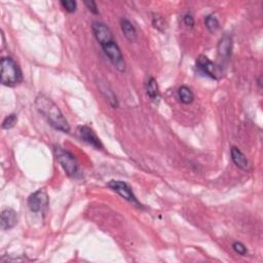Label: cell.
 Listing matches in <instances>:
<instances>
[{"mask_svg":"<svg viewBox=\"0 0 263 263\" xmlns=\"http://www.w3.org/2000/svg\"><path fill=\"white\" fill-rule=\"evenodd\" d=\"M18 121V115L13 113V114H9L7 117H5V119L3 120L2 123V129L4 130H9V129H13Z\"/></svg>","mask_w":263,"mask_h":263,"instance_id":"ac0fdd59","label":"cell"},{"mask_svg":"<svg viewBox=\"0 0 263 263\" xmlns=\"http://www.w3.org/2000/svg\"><path fill=\"white\" fill-rule=\"evenodd\" d=\"M35 107L54 129L63 133H69L70 126L68 121L54 101L43 95H39L35 100Z\"/></svg>","mask_w":263,"mask_h":263,"instance_id":"6da1fadb","label":"cell"},{"mask_svg":"<svg viewBox=\"0 0 263 263\" xmlns=\"http://www.w3.org/2000/svg\"><path fill=\"white\" fill-rule=\"evenodd\" d=\"M184 24L189 27V28H192L194 26V19L191 15H185L184 17Z\"/></svg>","mask_w":263,"mask_h":263,"instance_id":"7402d4cb","label":"cell"},{"mask_svg":"<svg viewBox=\"0 0 263 263\" xmlns=\"http://www.w3.org/2000/svg\"><path fill=\"white\" fill-rule=\"evenodd\" d=\"M49 195L45 190L39 189L32 193L28 199V206L33 213L43 212L49 206Z\"/></svg>","mask_w":263,"mask_h":263,"instance_id":"8992f818","label":"cell"},{"mask_svg":"<svg viewBox=\"0 0 263 263\" xmlns=\"http://www.w3.org/2000/svg\"><path fill=\"white\" fill-rule=\"evenodd\" d=\"M77 133L79 138L84 141V142L92 145L93 147H95L96 149H101L103 148V145L101 143V140L99 137L96 135L95 132H94L91 128L87 126H80L77 129Z\"/></svg>","mask_w":263,"mask_h":263,"instance_id":"9c48e42d","label":"cell"},{"mask_svg":"<svg viewBox=\"0 0 263 263\" xmlns=\"http://www.w3.org/2000/svg\"><path fill=\"white\" fill-rule=\"evenodd\" d=\"M230 155H231V159H232L233 164L236 165L238 168L242 169V170H244V171L248 170L249 167H250L248 158L246 157L245 154H244L241 151V150L238 147H236V146L231 147Z\"/></svg>","mask_w":263,"mask_h":263,"instance_id":"7c38bea8","label":"cell"},{"mask_svg":"<svg viewBox=\"0 0 263 263\" xmlns=\"http://www.w3.org/2000/svg\"><path fill=\"white\" fill-rule=\"evenodd\" d=\"M0 67H1L0 76H1V83L3 86L15 87L22 82V71L11 57L2 58L1 62H0Z\"/></svg>","mask_w":263,"mask_h":263,"instance_id":"7a4b0ae2","label":"cell"},{"mask_svg":"<svg viewBox=\"0 0 263 263\" xmlns=\"http://www.w3.org/2000/svg\"><path fill=\"white\" fill-rule=\"evenodd\" d=\"M61 5L68 13H74L77 8L76 1H73V0H63V1H61Z\"/></svg>","mask_w":263,"mask_h":263,"instance_id":"d6986e66","label":"cell"},{"mask_svg":"<svg viewBox=\"0 0 263 263\" xmlns=\"http://www.w3.org/2000/svg\"><path fill=\"white\" fill-rule=\"evenodd\" d=\"M108 187L113 191L117 192L121 197H124L126 201H128L131 204L137 206L138 208H142V205H141L138 202L137 197L134 194L133 190H132V188L129 186V184H127L126 182L120 181V180H111L108 183Z\"/></svg>","mask_w":263,"mask_h":263,"instance_id":"5b68a950","label":"cell"},{"mask_svg":"<svg viewBox=\"0 0 263 263\" xmlns=\"http://www.w3.org/2000/svg\"><path fill=\"white\" fill-rule=\"evenodd\" d=\"M178 98H179V100L183 103V104L188 105L193 102L194 94L190 88L182 86L179 88V90H178Z\"/></svg>","mask_w":263,"mask_h":263,"instance_id":"5bb4252c","label":"cell"},{"mask_svg":"<svg viewBox=\"0 0 263 263\" xmlns=\"http://www.w3.org/2000/svg\"><path fill=\"white\" fill-rule=\"evenodd\" d=\"M55 155L65 173L69 177L76 178L79 175L78 163L70 151L58 146L55 148Z\"/></svg>","mask_w":263,"mask_h":263,"instance_id":"3957f363","label":"cell"},{"mask_svg":"<svg viewBox=\"0 0 263 263\" xmlns=\"http://www.w3.org/2000/svg\"><path fill=\"white\" fill-rule=\"evenodd\" d=\"M232 249L234 250V252L238 253V254H240L242 256L246 255L247 252H248L245 245H244V244L241 243V242H234L232 244Z\"/></svg>","mask_w":263,"mask_h":263,"instance_id":"ffe728a7","label":"cell"},{"mask_svg":"<svg viewBox=\"0 0 263 263\" xmlns=\"http://www.w3.org/2000/svg\"><path fill=\"white\" fill-rule=\"evenodd\" d=\"M120 28L123 31L124 35L127 37V39L130 41H136L137 39V30L135 26L132 24L128 19L123 18L120 20Z\"/></svg>","mask_w":263,"mask_h":263,"instance_id":"4fadbf2b","label":"cell"},{"mask_svg":"<svg viewBox=\"0 0 263 263\" xmlns=\"http://www.w3.org/2000/svg\"><path fill=\"white\" fill-rule=\"evenodd\" d=\"M205 25L211 33H214L219 29V21L214 15H208L205 19Z\"/></svg>","mask_w":263,"mask_h":263,"instance_id":"2e32d148","label":"cell"},{"mask_svg":"<svg viewBox=\"0 0 263 263\" xmlns=\"http://www.w3.org/2000/svg\"><path fill=\"white\" fill-rule=\"evenodd\" d=\"M146 94L147 96L153 100V101H156L159 99V91H158V86H157V82L155 80L154 77H150L148 80H147V83H146Z\"/></svg>","mask_w":263,"mask_h":263,"instance_id":"9a60e30c","label":"cell"},{"mask_svg":"<svg viewBox=\"0 0 263 263\" xmlns=\"http://www.w3.org/2000/svg\"><path fill=\"white\" fill-rule=\"evenodd\" d=\"M102 49L103 52H104L105 55L107 56V58L110 60L112 64H113V66L118 71L120 72L126 71L127 66L124 59V55L121 53L119 46L115 41L103 45Z\"/></svg>","mask_w":263,"mask_h":263,"instance_id":"277c9868","label":"cell"},{"mask_svg":"<svg viewBox=\"0 0 263 263\" xmlns=\"http://www.w3.org/2000/svg\"><path fill=\"white\" fill-rule=\"evenodd\" d=\"M196 68L204 75L217 79V67L207 56H200L196 60Z\"/></svg>","mask_w":263,"mask_h":263,"instance_id":"ba28073f","label":"cell"},{"mask_svg":"<svg viewBox=\"0 0 263 263\" xmlns=\"http://www.w3.org/2000/svg\"><path fill=\"white\" fill-rule=\"evenodd\" d=\"M152 25H153L154 28H156L158 31L164 32L166 30V22L159 15H153Z\"/></svg>","mask_w":263,"mask_h":263,"instance_id":"e0dca14e","label":"cell"},{"mask_svg":"<svg viewBox=\"0 0 263 263\" xmlns=\"http://www.w3.org/2000/svg\"><path fill=\"white\" fill-rule=\"evenodd\" d=\"M0 226L2 230H8L16 226L18 222V216L15 210L7 208L4 209L1 213V220H0Z\"/></svg>","mask_w":263,"mask_h":263,"instance_id":"8fae6325","label":"cell"},{"mask_svg":"<svg viewBox=\"0 0 263 263\" xmlns=\"http://www.w3.org/2000/svg\"><path fill=\"white\" fill-rule=\"evenodd\" d=\"M84 4L87 5L88 9L93 13V14H99V11H98V6L96 4L95 1H93V0H88V1H84Z\"/></svg>","mask_w":263,"mask_h":263,"instance_id":"44dd1931","label":"cell"},{"mask_svg":"<svg viewBox=\"0 0 263 263\" xmlns=\"http://www.w3.org/2000/svg\"><path fill=\"white\" fill-rule=\"evenodd\" d=\"M218 57L222 61H227L231 57L232 53V38L228 34H224L217 45Z\"/></svg>","mask_w":263,"mask_h":263,"instance_id":"30bf717a","label":"cell"},{"mask_svg":"<svg viewBox=\"0 0 263 263\" xmlns=\"http://www.w3.org/2000/svg\"><path fill=\"white\" fill-rule=\"evenodd\" d=\"M92 29L94 36H95V38L97 39V41L100 43L101 46L115 41L113 33H112L110 28L104 23L95 22L92 26Z\"/></svg>","mask_w":263,"mask_h":263,"instance_id":"52a82bcc","label":"cell"}]
</instances>
